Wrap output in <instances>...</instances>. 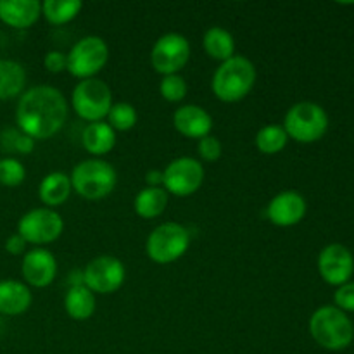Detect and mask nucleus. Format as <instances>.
Wrapping results in <instances>:
<instances>
[{
    "label": "nucleus",
    "mask_w": 354,
    "mask_h": 354,
    "mask_svg": "<svg viewBox=\"0 0 354 354\" xmlns=\"http://www.w3.org/2000/svg\"><path fill=\"white\" fill-rule=\"evenodd\" d=\"M44 66L48 73H54V75L68 71V54L61 50L47 52L44 59Z\"/></svg>",
    "instance_id": "473e14b6"
},
{
    "label": "nucleus",
    "mask_w": 354,
    "mask_h": 354,
    "mask_svg": "<svg viewBox=\"0 0 354 354\" xmlns=\"http://www.w3.org/2000/svg\"><path fill=\"white\" fill-rule=\"evenodd\" d=\"M82 144L88 154L95 156L97 159L100 156L109 154L116 145V131L107 124V121H95L88 123L83 128Z\"/></svg>",
    "instance_id": "6ab92c4d"
},
{
    "label": "nucleus",
    "mask_w": 354,
    "mask_h": 354,
    "mask_svg": "<svg viewBox=\"0 0 354 354\" xmlns=\"http://www.w3.org/2000/svg\"><path fill=\"white\" fill-rule=\"evenodd\" d=\"M64 230V221L57 211L50 207H35L24 213L17 223V234L26 244L47 245L57 241Z\"/></svg>",
    "instance_id": "1a4fd4ad"
},
{
    "label": "nucleus",
    "mask_w": 354,
    "mask_h": 354,
    "mask_svg": "<svg viewBox=\"0 0 354 354\" xmlns=\"http://www.w3.org/2000/svg\"><path fill=\"white\" fill-rule=\"evenodd\" d=\"M287 137L299 144H313L324 138L328 130V116L322 106L315 102H297L283 118Z\"/></svg>",
    "instance_id": "39448f33"
},
{
    "label": "nucleus",
    "mask_w": 354,
    "mask_h": 354,
    "mask_svg": "<svg viewBox=\"0 0 354 354\" xmlns=\"http://www.w3.org/2000/svg\"><path fill=\"white\" fill-rule=\"evenodd\" d=\"M335 308L344 313H354V282H348L339 287L334 294Z\"/></svg>",
    "instance_id": "2f4dec72"
},
{
    "label": "nucleus",
    "mask_w": 354,
    "mask_h": 354,
    "mask_svg": "<svg viewBox=\"0 0 354 354\" xmlns=\"http://www.w3.org/2000/svg\"><path fill=\"white\" fill-rule=\"evenodd\" d=\"M318 272L328 286H344L354 273V256L346 245L328 244L318 256Z\"/></svg>",
    "instance_id": "ddd939ff"
},
{
    "label": "nucleus",
    "mask_w": 354,
    "mask_h": 354,
    "mask_svg": "<svg viewBox=\"0 0 354 354\" xmlns=\"http://www.w3.org/2000/svg\"><path fill=\"white\" fill-rule=\"evenodd\" d=\"M162 182H165V175H162L161 169H149L147 175H145L147 187H162Z\"/></svg>",
    "instance_id": "f704fd0d"
},
{
    "label": "nucleus",
    "mask_w": 354,
    "mask_h": 354,
    "mask_svg": "<svg viewBox=\"0 0 354 354\" xmlns=\"http://www.w3.org/2000/svg\"><path fill=\"white\" fill-rule=\"evenodd\" d=\"M173 127L180 135L187 138H201L211 135L213 130V118L204 107L196 104H187L178 107L173 114Z\"/></svg>",
    "instance_id": "dca6fc26"
},
{
    "label": "nucleus",
    "mask_w": 354,
    "mask_h": 354,
    "mask_svg": "<svg viewBox=\"0 0 354 354\" xmlns=\"http://www.w3.org/2000/svg\"><path fill=\"white\" fill-rule=\"evenodd\" d=\"M138 114L131 104L118 102L113 104L109 114H107V124L114 131H128L137 124Z\"/></svg>",
    "instance_id": "cd10ccee"
},
{
    "label": "nucleus",
    "mask_w": 354,
    "mask_h": 354,
    "mask_svg": "<svg viewBox=\"0 0 354 354\" xmlns=\"http://www.w3.org/2000/svg\"><path fill=\"white\" fill-rule=\"evenodd\" d=\"M68 114V100L61 90L38 85L26 90L17 100L16 124L33 140H47L62 130Z\"/></svg>",
    "instance_id": "f257e3e1"
},
{
    "label": "nucleus",
    "mask_w": 354,
    "mask_h": 354,
    "mask_svg": "<svg viewBox=\"0 0 354 354\" xmlns=\"http://www.w3.org/2000/svg\"><path fill=\"white\" fill-rule=\"evenodd\" d=\"M71 185L78 196L88 201H100L109 196L118 182L113 165L104 159H86L73 168Z\"/></svg>",
    "instance_id": "20e7f679"
},
{
    "label": "nucleus",
    "mask_w": 354,
    "mask_h": 354,
    "mask_svg": "<svg viewBox=\"0 0 354 354\" xmlns=\"http://www.w3.org/2000/svg\"><path fill=\"white\" fill-rule=\"evenodd\" d=\"M310 334L327 351H342L354 339V325L348 315L335 306H322L311 315Z\"/></svg>",
    "instance_id": "7ed1b4c3"
},
{
    "label": "nucleus",
    "mask_w": 354,
    "mask_h": 354,
    "mask_svg": "<svg viewBox=\"0 0 354 354\" xmlns=\"http://www.w3.org/2000/svg\"><path fill=\"white\" fill-rule=\"evenodd\" d=\"M33 303L30 287L19 280H0V315L17 317L30 310Z\"/></svg>",
    "instance_id": "a211bd4d"
},
{
    "label": "nucleus",
    "mask_w": 354,
    "mask_h": 354,
    "mask_svg": "<svg viewBox=\"0 0 354 354\" xmlns=\"http://www.w3.org/2000/svg\"><path fill=\"white\" fill-rule=\"evenodd\" d=\"M124 265L114 256L93 258L83 270V283L93 294H114L124 283Z\"/></svg>",
    "instance_id": "f8f14e48"
},
{
    "label": "nucleus",
    "mask_w": 354,
    "mask_h": 354,
    "mask_svg": "<svg viewBox=\"0 0 354 354\" xmlns=\"http://www.w3.org/2000/svg\"><path fill=\"white\" fill-rule=\"evenodd\" d=\"M308 204L303 194L297 190L279 192L266 206V218L277 227H294L306 216Z\"/></svg>",
    "instance_id": "4468645a"
},
{
    "label": "nucleus",
    "mask_w": 354,
    "mask_h": 354,
    "mask_svg": "<svg viewBox=\"0 0 354 354\" xmlns=\"http://www.w3.org/2000/svg\"><path fill=\"white\" fill-rule=\"evenodd\" d=\"M41 16L37 0H0V21L16 30L31 28Z\"/></svg>",
    "instance_id": "f3484780"
},
{
    "label": "nucleus",
    "mask_w": 354,
    "mask_h": 354,
    "mask_svg": "<svg viewBox=\"0 0 354 354\" xmlns=\"http://www.w3.org/2000/svg\"><path fill=\"white\" fill-rule=\"evenodd\" d=\"M71 106L73 111L88 123L104 121L113 107V92L102 80H82L73 88Z\"/></svg>",
    "instance_id": "0eeeda50"
},
{
    "label": "nucleus",
    "mask_w": 354,
    "mask_h": 354,
    "mask_svg": "<svg viewBox=\"0 0 354 354\" xmlns=\"http://www.w3.org/2000/svg\"><path fill=\"white\" fill-rule=\"evenodd\" d=\"M168 196L169 194L162 187H145L135 197V213L144 220H154L161 216L168 206Z\"/></svg>",
    "instance_id": "5701e85b"
},
{
    "label": "nucleus",
    "mask_w": 354,
    "mask_h": 354,
    "mask_svg": "<svg viewBox=\"0 0 354 354\" xmlns=\"http://www.w3.org/2000/svg\"><path fill=\"white\" fill-rule=\"evenodd\" d=\"M190 61V44L183 35L166 33L156 40L151 64L159 75H178Z\"/></svg>",
    "instance_id": "9b49d317"
},
{
    "label": "nucleus",
    "mask_w": 354,
    "mask_h": 354,
    "mask_svg": "<svg viewBox=\"0 0 354 354\" xmlns=\"http://www.w3.org/2000/svg\"><path fill=\"white\" fill-rule=\"evenodd\" d=\"M26 85V69L16 61L0 59V100L23 95Z\"/></svg>",
    "instance_id": "4be33fe9"
},
{
    "label": "nucleus",
    "mask_w": 354,
    "mask_h": 354,
    "mask_svg": "<svg viewBox=\"0 0 354 354\" xmlns=\"http://www.w3.org/2000/svg\"><path fill=\"white\" fill-rule=\"evenodd\" d=\"M26 248H28L26 241H24V239L21 237L17 232H16V234H12V235H9V237H7L6 251L9 252V254H12V256L26 254Z\"/></svg>",
    "instance_id": "72a5a7b5"
},
{
    "label": "nucleus",
    "mask_w": 354,
    "mask_h": 354,
    "mask_svg": "<svg viewBox=\"0 0 354 354\" xmlns=\"http://www.w3.org/2000/svg\"><path fill=\"white\" fill-rule=\"evenodd\" d=\"M35 142L30 135L23 133L19 128H6L0 133V149L7 154L28 156L35 151Z\"/></svg>",
    "instance_id": "bb28decb"
},
{
    "label": "nucleus",
    "mask_w": 354,
    "mask_h": 354,
    "mask_svg": "<svg viewBox=\"0 0 354 354\" xmlns=\"http://www.w3.org/2000/svg\"><path fill=\"white\" fill-rule=\"evenodd\" d=\"M287 142H289V137H287L286 130L280 124H266V127H263L256 133L254 138V144L258 147V151L266 156L282 152L287 147Z\"/></svg>",
    "instance_id": "a878e982"
},
{
    "label": "nucleus",
    "mask_w": 354,
    "mask_h": 354,
    "mask_svg": "<svg viewBox=\"0 0 354 354\" xmlns=\"http://www.w3.org/2000/svg\"><path fill=\"white\" fill-rule=\"evenodd\" d=\"M203 47L214 61L225 62L235 55V40L228 30L221 26H211L204 33Z\"/></svg>",
    "instance_id": "b1692460"
},
{
    "label": "nucleus",
    "mask_w": 354,
    "mask_h": 354,
    "mask_svg": "<svg viewBox=\"0 0 354 354\" xmlns=\"http://www.w3.org/2000/svg\"><path fill=\"white\" fill-rule=\"evenodd\" d=\"M95 294L85 286L69 287L64 296V310L73 320L85 322L95 313Z\"/></svg>",
    "instance_id": "412c9836"
},
{
    "label": "nucleus",
    "mask_w": 354,
    "mask_h": 354,
    "mask_svg": "<svg viewBox=\"0 0 354 354\" xmlns=\"http://www.w3.org/2000/svg\"><path fill=\"white\" fill-rule=\"evenodd\" d=\"M256 68L244 55L221 62L211 80V90L221 102L234 104L245 99L256 83Z\"/></svg>",
    "instance_id": "f03ea898"
},
{
    "label": "nucleus",
    "mask_w": 354,
    "mask_h": 354,
    "mask_svg": "<svg viewBox=\"0 0 354 354\" xmlns=\"http://www.w3.org/2000/svg\"><path fill=\"white\" fill-rule=\"evenodd\" d=\"M73 192L71 178L62 171H52L41 178L38 197L47 207H57L69 199Z\"/></svg>",
    "instance_id": "aec40b11"
},
{
    "label": "nucleus",
    "mask_w": 354,
    "mask_h": 354,
    "mask_svg": "<svg viewBox=\"0 0 354 354\" xmlns=\"http://www.w3.org/2000/svg\"><path fill=\"white\" fill-rule=\"evenodd\" d=\"M109 61V47L104 38L88 35L76 41L68 52V71L75 78L90 80L97 78Z\"/></svg>",
    "instance_id": "6e6552de"
},
{
    "label": "nucleus",
    "mask_w": 354,
    "mask_h": 354,
    "mask_svg": "<svg viewBox=\"0 0 354 354\" xmlns=\"http://www.w3.org/2000/svg\"><path fill=\"white\" fill-rule=\"evenodd\" d=\"M162 175H165L162 189L166 192L176 197H189L203 187L206 171H204L203 162L183 156V158L173 159L165 168Z\"/></svg>",
    "instance_id": "9d476101"
},
{
    "label": "nucleus",
    "mask_w": 354,
    "mask_h": 354,
    "mask_svg": "<svg viewBox=\"0 0 354 354\" xmlns=\"http://www.w3.org/2000/svg\"><path fill=\"white\" fill-rule=\"evenodd\" d=\"M26 178V168L12 156L0 158V185L19 187Z\"/></svg>",
    "instance_id": "c85d7f7f"
},
{
    "label": "nucleus",
    "mask_w": 354,
    "mask_h": 354,
    "mask_svg": "<svg viewBox=\"0 0 354 354\" xmlns=\"http://www.w3.org/2000/svg\"><path fill=\"white\" fill-rule=\"evenodd\" d=\"M21 275L26 286L37 287V289L48 287L57 275V259L47 249H30L21 261Z\"/></svg>",
    "instance_id": "2eb2a0df"
},
{
    "label": "nucleus",
    "mask_w": 354,
    "mask_h": 354,
    "mask_svg": "<svg viewBox=\"0 0 354 354\" xmlns=\"http://www.w3.org/2000/svg\"><path fill=\"white\" fill-rule=\"evenodd\" d=\"M197 152H199V158L204 159L207 162H214L221 158L223 154V147H221V142L218 140L213 135H207V137L201 138L199 144H197Z\"/></svg>",
    "instance_id": "7c9ffc66"
},
{
    "label": "nucleus",
    "mask_w": 354,
    "mask_h": 354,
    "mask_svg": "<svg viewBox=\"0 0 354 354\" xmlns=\"http://www.w3.org/2000/svg\"><path fill=\"white\" fill-rule=\"evenodd\" d=\"M82 9L83 3L80 0H45L41 3V16L50 24L61 26L71 23Z\"/></svg>",
    "instance_id": "393cba45"
},
{
    "label": "nucleus",
    "mask_w": 354,
    "mask_h": 354,
    "mask_svg": "<svg viewBox=\"0 0 354 354\" xmlns=\"http://www.w3.org/2000/svg\"><path fill=\"white\" fill-rule=\"evenodd\" d=\"M189 245L190 232L183 225L168 221L151 232L145 242V252L158 265H169L182 258Z\"/></svg>",
    "instance_id": "423d86ee"
},
{
    "label": "nucleus",
    "mask_w": 354,
    "mask_h": 354,
    "mask_svg": "<svg viewBox=\"0 0 354 354\" xmlns=\"http://www.w3.org/2000/svg\"><path fill=\"white\" fill-rule=\"evenodd\" d=\"M187 92H189V86H187V82L183 76L180 75H168L162 76L161 85H159V93L165 100L168 102H182L187 97Z\"/></svg>",
    "instance_id": "c756f323"
}]
</instances>
